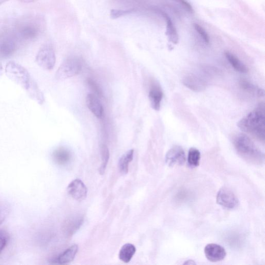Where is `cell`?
<instances>
[{"instance_id": "cell-13", "label": "cell", "mask_w": 265, "mask_h": 265, "mask_svg": "<svg viewBox=\"0 0 265 265\" xmlns=\"http://www.w3.org/2000/svg\"><path fill=\"white\" fill-rule=\"evenodd\" d=\"M182 83L185 87L196 92L203 91L207 86V83L204 79L193 74L185 76L183 79Z\"/></svg>"}, {"instance_id": "cell-22", "label": "cell", "mask_w": 265, "mask_h": 265, "mask_svg": "<svg viewBox=\"0 0 265 265\" xmlns=\"http://www.w3.org/2000/svg\"><path fill=\"white\" fill-rule=\"evenodd\" d=\"M134 152L133 149L130 150L125 153L119 160V168L122 174L126 175L128 173L129 164L133 159Z\"/></svg>"}, {"instance_id": "cell-28", "label": "cell", "mask_w": 265, "mask_h": 265, "mask_svg": "<svg viewBox=\"0 0 265 265\" xmlns=\"http://www.w3.org/2000/svg\"><path fill=\"white\" fill-rule=\"evenodd\" d=\"M8 214V210L4 205L0 203V224L5 219Z\"/></svg>"}, {"instance_id": "cell-21", "label": "cell", "mask_w": 265, "mask_h": 265, "mask_svg": "<svg viewBox=\"0 0 265 265\" xmlns=\"http://www.w3.org/2000/svg\"><path fill=\"white\" fill-rule=\"evenodd\" d=\"M225 55L236 71L242 73H246L248 72L247 66L231 52L229 51L225 52Z\"/></svg>"}, {"instance_id": "cell-31", "label": "cell", "mask_w": 265, "mask_h": 265, "mask_svg": "<svg viewBox=\"0 0 265 265\" xmlns=\"http://www.w3.org/2000/svg\"><path fill=\"white\" fill-rule=\"evenodd\" d=\"M184 264H188V265H195L196 263L194 261L192 260H188L186 262L184 263Z\"/></svg>"}, {"instance_id": "cell-20", "label": "cell", "mask_w": 265, "mask_h": 265, "mask_svg": "<svg viewBox=\"0 0 265 265\" xmlns=\"http://www.w3.org/2000/svg\"><path fill=\"white\" fill-rule=\"evenodd\" d=\"M241 87L248 94L256 97H264V90L257 86L246 80L240 82Z\"/></svg>"}, {"instance_id": "cell-23", "label": "cell", "mask_w": 265, "mask_h": 265, "mask_svg": "<svg viewBox=\"0 0 265 265\" xmlns=\"http://www.w3.org/2000/svg\"><path fill=\"white\" fill-rule=\"evenodd\" d=\"M201 156L200 151L195 148H191L188 156V162L189 166L192 168L198 166L200 165Z\"/></svg>"}, {"instance_id": "cell-16", "label": "cell", "mask_w": 265, "mask_h": 265, "mask_svg": "<svg viewBox=\"0 0 265 265\" xmlns=\"http://www.w3.org/2000/svg\"><path fill=\"white\" fill-rule=\"evenodd\" d=\"M78 247L77 245H74L68 249H66L64 253L51 260V264H66L72 262L77 255Z\"/></svg>"}, {"instance_id": "cell-5", "label": "cell", "mask_w": 265, "mask_h": 265, "mask_svg": "<svg viewBox=\"0 0 265 265\" xmlns=\"http://www.w3.org/2000/svg\"><path fill=\"white\" fill-rule=\"evenodd\" d=\"M83 66L82 61L80 58L73 57L65 60L60 66L56 74L58 80L75 76L80 73Z\"/></svg>"}, {"instance_id": "cell-29", "label": "cell", "mask_w": 265, "mask_h": 265, "mask_svg": "<svg viewBox=\"0 0 265 265\" xmlns=\"http://www.w3.org/2000/svg\"><path fill=\"white\" fill-rule=\"evenodd\" d=\"M175 1L179 2L185 10L190 13H193L194 9L191 5L187 1V0H175Z\"/></svg>"}, {"instance_id": "cell-1", "label": "cell", "mask_w": 265, "mask_h": 265, "mask_svg": "<svg viewBox=\"0 0 265 265\" xmlns=\"http://www.w3.org/2000/svg\"><path fill=\"white\" fill-rule=\"evenodd\" d=\"M44 21L39 17H30L21 19L8 28L20 43L34 40L44 29Z\"/></svg>"}, {"instance_id": "cell-33", "label": "cell", "mask_w": 265, "mask_h": 265, "mask_svg": "<svg viewBox=\"0 0 265 265\" xmlns=\"http://www.w3.org/2000/svg\"><path fill=\"white\" fill-rule=\"evenodd\" d=\"M9 0H0V5L7 2Z\"/></svg>"}, {"instance_id": "cell-14", "label": "cell", "mask_w": 265, "mask_h": 265, "mask_svg": "<svg viewBox=\"0 0 265 265\" xmlns=\"http://www.w3.org/2000/svg\"><path fill=\"white\" fill-rule=\"evenodd\" d=\"M84 220L81 216H75L66 220L63 225V231L68 237L73 236L81 228Z\"/></svg>"}, {"instance_id": "cell-25", "label": "cell", "mask_w": 265, "mask_h": 265, "mask_svg": "<svg viewBox=\"0 0 265 265\" xmlns=\"http://www.w3.org/2000/svg\"><path fill=\"white\" fill-rule=\"evenodd\" d=\"M9 241V235L5 230L0 228V256L7 247Z\"/></svg>"}, {"instance_id": "cell-18", "label": "cell", "mask_w": 265, "mask_h": 265, "mask_svg": "<svg viewBox=\"0 0 265 265\" xmlns=\"http://www.w3.org/2000/svg\"><path fill=\"white\" fill-rule=\"evenodd\" d=\"M86 104L88 109L96 117H103L104 109L99 99L94 95H88L86 98Z\"/></svg>"}, {"instance_id": "cell-15", "label": "cell", "mask_w": 265, "mask_h": 265, "mask_svg": "<svg viewBox=\"0 0 265 265\" xmlns=\"http://www.w3.org/2000/svg\"><path fill=\"white\" fill-rule=\"evenodd\" d=\"M155 12H157L160 14L164 18L166 22L167 34L169 40L172 43L177 44L179 41V37L178 32L177 31L173 21H172L170 17L166 14V12L160 9L154 8Z\"/></svg>"}, {"instance_id": "cell-4", "label": "cell", "mask_w": 265, "mask_h": 265, "mask_svg": "<svg viewBox=\"0 0 265 265\" xmlns=\"http://www.w3.org/2000/svg\"><path fill=\"white\" fill-rule=\"evenodd\" d=\"M5 72L10 80L21 86L26 92L36 83L28 70L14 61L7 63Z\"/></svg>"}, {"instance_id": "cell-3", "label": "cell", "mask_w": 265, "mask_h": 265, "mask_svg": "<svg viewBox=\"0 0 265 265\" xmlns=\"http://www.w3.org/2000/svg\"><path fill=\"white\" fill-rule=\"evenodd\" d=\"M233 143L238 154L246 161L256 164H261L264 161V154L247 135H237L234 138Z\"/></svg>"}, {"instance_id": "cell-12", "label": "cell", "mask_w": 265, "mask_h": 265, "mask_svg": "<svg viewBox=\"0 0 265 265\" xmlns=\"http://www.w3.org/2000/svg\"><path fill=\"white\" fill-rule=\"evenodd\" d=\"M163 98V92L160 85L155 82H152L149 93V98L151 105L155 111H159Z\"/></svg>"}, {"instance_id": "cell-10", "label": "cell", "mask_w": 265, "mask_h": 265, "mask_svg": "<svg viewBox=\"0 0 265 265\" xmlns=\"http://www.w3.org/2000/svg\"><path fill=\"white\" fill-rule=\"evenodd\" d=\"M186 160V156L183 149L179 146L170 149L166 153L165 161L170 167L183 165Z\"/></svg>"}, {"instance_id": "cell-7", "label": "cell", "mask_w": 265, "mask_h": 265, "mask_svg": "<svg viewBox=\"0 0 265 265\" xmlns=\"http://www.w3.org/2000/svg\"><path fill=\"white\" fill-rule=\"evenodd\" d=\"M56 55L54 48L50 44L43 46L38 51L36 61L40 67L50 71L54 69L56 64Z\"/></svg>"}, {"instance_id": "cell-26", "label": "cell", "mask_w": 265, "mask_h": 265, "mask_svg": "<svg viewBox=\"0 0 265 265\" xmlns=\"http://www.w3.org/2000/svg\"><path fill=\"white\" fill-rule=\"evenodd\" d=\"M193 25L194 29L198 34H200L204 42L206 44H209L210 37L206 30L200 24L194 23Z\"/></svg>"}, {"instance_id": "cell-24", "label": "cell", "mask_w": 265, "mask_h": 265, "mask_svg": "<svg viewBox=\"0 0 265 265\" xmlns=\"http://www.w3.org/2000/svg\"><path fill=\"white\" fill-rule=\"evenodd\" d=\"M101 155L102 158V163L100 168V173L103 175L105 173L110 159V151L107 145L103 144L101 147Z\"/></svg>"}, {"instance_id": "cell-19", "label": "cell", "mask_w": 265, "mask_h": 265, "mask_svg": "<svg viewBox=\"0 0 265 265\" xmlns=\"http://www.w3.org/2000/svg\"><path fill=\"white\" fill-rule=\"evenodd\" d=\"M136 251V247L133 245L126 244L119 252V259L125 263H128L135 254Z\"/></svg>"}, {"instance_id": "cell-8", "label": "cell", "mask_w": 265, "mask_h": 265, "mask_svg": "<svg viewBox=\"0 0 265 265\" xmlns=\"http://www.w3.org/2000/svg\"><path fill=\"white\" fill-rule=\"evenodd\" d=\"M217 203L227 209H234L239 205V200L235 193L227 188H222L218 193Z\"/></svg>"}, {"instance_id": "cell-9", "label": "cell", "mask_w": 265, "mask_h": 265, "mask_svg": "<svg viewBox=\"0 0 265 265\" xmlns=\"http://www.w3.org/2000/svg\"><path fill=\"white\" fill-rule=\"evenodd\" d=\"M68 192L74 200L82 202L87 197L88 189L84 183L77 179L72 181L68 187Z\"/></svg>"}, {"instance_id": "cell-17", "label": "cell", "mask_w": 265, "mask_h": 265, "mask_svg": "<svg viewBox=\"0 0 265 265\" xmlns=\"http://www.w3.org/2000/svg\"><path fill=\"white\" fill-rule=\"evenodd\" d=\"M53 160L59 165L68 164L72 160V154L69 150L63 147L56 149L52 154Z\"/></svg>"}, {"instance_id": "cell-30", "label": "cell", "mask_w": 265, "mask_h": 265, "mask_svg": "<svg viewBox=\"0 0 265 265\" xmlns=\"http://www.w3.org/2000/svg\"><path fill=\"white\" fill-rule=\"evenodd\" d=\"M18 1L24 3H30L39 1V0H18Z\"/></svg>"}, {"instance_id": "cell-27", "label": "cell", "mask_w": 265, "mask_h": 265, "mask_svg": "<svg viewBox=\"0 0 265 265\" xmlns=\"http://www.w3.org/2000/svg\"><path fill=\"white\" fill-rule=\"evenodd\" d=\"M87 84L90 87L91 90L99 97H103V92L100 87L92 79L89 78L87 81Z\"/></svg>"}, {"instance_id": "cell-6", "label": "cell", "mask_w": 265, "mask_h": 265, "mask_svg": "<svg viewBox=\"0 0 265 265\" xmlns=\"http://www.w3.org/2000/svg\"><path fill=\"white\" fill-rule=\"evenodd\" d=\"M20 43L9 29L0 33V58H7L17 50Z\"/></svg>"}, {"instance_id": "cell-2", "label": "cell", "mask_w": 265, "mask_h": 265, "mask_svg": "<svg viewBox=\"0 0 265 265\" xmlns=\"http://www.w3.org/2000/svg\"><path fill=\"white\" fill-rule=\"evenodd\" d=\"M238 127L246 133L264 143L265 139V116L264 106H261L244 117L238 122Z\"/></svg>"}, {"instance_id": "cell-32", "label": "cell", "mask_w": 265, "mask_h": 265, "mask_svg": "<svg viewBox=\"0 0 265 265\" xmlns=\"http://www.w3.org/2000/svg\"><path fill=\"white\" fill-rule=\"evenodd\" d=\"M3 71V66L1 63H0V76L1 75Z\"/></svg>"}, {"instance_id": "cell-11", "label": "cell", "mask_w": 265, "mask_h": 265, "mask_svg": "<svg viewBox=\"0 0 265 265\" xmlns=\"http://www.w3.org/2000/svg\"><path fill=\"white\" fill-rule=\"evenodd\" d=\"M206 258L210 262L222 261L227 256V252L222 246L216 244L207 245L204 250Z\"/></svg>"}]
</instances>
